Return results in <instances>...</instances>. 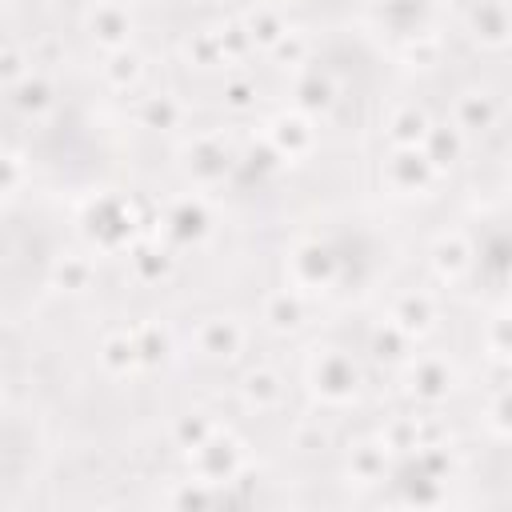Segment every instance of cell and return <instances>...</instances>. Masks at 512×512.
Instances as JSON below:
<instances>
[{"label": "cell", "mask_w": 512, "mask_h": 512, "mask_svg": "<svg viewBox=\"0 0 512 512\" xmlns=\"http://www.w3.org/2000/svg\"><path fill=\"white\" fill-rule=\"evenodd\" d=\"M188 464H192V476L212 484V488H228L236 480V472H244V444L232 436V432H212L200 448L188 452Z\"/></svg>", "instance_id": "obj_3"}, {"label": "cell", "mask_w": 512, "mask_h": 512, "mask_svg": "<svg viewBox=\"0 0 512 512\" xmlns=\"http://www.w3.org/2000/svg\"><path fill=\"white\" fill-rule=\"evenodd\" d=\"M404 460H408V472H412V476H428V480H440V484H448V480L456 476V456H452L448 440L420 444V448H412Z\"/></svg>", "instance_id": "obj_25"}, {"label": "cell", "mask_w": 512, "mask_h": 512, "mask_svg": "<svg viewBox=\"0 0 512 512\" xmlns=\"http://www.w3.org/2000/svg\"><path fill=\"white\" fill-rule=\"evenodd\" d=\"M132 344H136V364L140 368H160L172 356V332L164 324H156V320L136 324L132 328Z\"/></svg>", "instance_id": "obj_27"}, {"label": "cell", "mask_w": 512, "mask_h": 512, "mask_svg": "<svg viewBox=\"0 0 512 512\" xmlns=\"http://www.w3.org/2000/svg\"><path fill=\"white\" fill-rule=\"evenodd\" d=\"M28 64H32V60H28L24 48H16V44H0V88H12L20 76H28V72H32Z\"/></svg>", "instance_id": "obj_45"}, {"label": "cell", "mask_w": 512, "mask_h": 512, "mask_svg": "<svg viewBox=\"0 0 512 512\" xmlns=\"http://www.w3.org/2000/svg\"><path fill=\"white\" fill-rule=\"evenodd\" d=\"M168 504L180 508V512H200V508H212L216 504V488L204 484V480H176L172 492H168Z\"/></svg>", "instance_id": "obj_36"}, {"label": "cell", "mask_w": 512, "mask_h": 512, "mask_svg": "<svg viewBox=\"0 0 512 512\" xmlns=\"http://www.w3.org/2000/svg\"><path fill=\"white\" fill-rule=\"evenodd\" d=\"M388 472H392V452H388L380 440H360V444H352V452H348V480L372 488V484H380Z\"/></svg>", "instance_id": "obj_21"}, {"label": "cell", "mask_w": 512, "mask_h": 512, "mask_svg": "<svg viewBox=\"0 0 512 512\" xmlns=\"http://www.w3.org/2000/svg\"><path fill=\"white\" fill-rule=\"evenodd\" d=\"M100 364H104V372H112V376H128V372H136L140 364H136L132 332H108V336L100 340Z\"/></svg>", "instance_id": "obj_32"}, {"label": "cell", "mask_w": 512, "mask_h": 512, "mask_svg": "<svg viewBox=\"0 0 512 512\" xmlns=\"http://www.w3.org/2000/svg\"><path fill=\"white\" fill-rule=\"evenodd\" d=\"M0 4H4V0H0Z\"/></svg>", "instance_id": "obj_49"}, {"label": "cell", "mask_w": 512, "mask_h": 512, "mask_svg": "<svg viewBox=\"0 0 512 512\" xmlns=\"http://www.w3.org/2000/svg\"><path fill=\"white\" fill-rule=\"evenodd\" d=\"M244 164H248L256 176H272V172H280V168H284V156L268 144V136H256V140L244 148Z\"/></svg>", "instance_id": "obj_43"}, {"label": "cell", "mask_w": 512, "mask_h": 512, "mask_svg": "<svg viewBox=\"0 0 512 512\" xmlns=\"http://www.w3.org/2000/svg\"><path fill=\"white\" fill-rule=\"evenodd\" d=\"M240 396H244V404L248 408H256V412H272L280 400H284V376L276 372V368H248L244 372V380H240Z\"/></svg>", "instance_id": "obj_22"}, {"label": "cell", "mask_w": 512, "mask_h": 512, "mask_svg": "<svg viewBox=\"0 0 512 512\" xmlns=\"http://www.w3.org/2000/svg\"><path fill=\"white\" fill-rule=\"evenodd\" d=\"M484 428L496 440H508L512 436V392L508 388H492L488 392V400H484Z\"/></svg>", "instance_id": "obj_37"}, {"label": "cell", "mask_w": 512, "mask_h": 512, "mask_svg": "<svg viewBox=\"0 0 512 512\" xmlns=\"http://www.w3.org/2000/svg\"><path fill=\"white\" fill-rule=\"evenodd\" d=\"M92 260L88 256H80V252H68V256H60L56 264H52V288H60V292H88L92 288Z\"/></svg>", "instance_id": "obj_29"}, {"label": "cell", "mask_w": 512, "mask_h": 512, "mask_svg": "<svg viewBox=\"0 0 512 512\" xmlns=\"http://www.w3.org/2000/svg\"><path fill=\"white\" fill-rule=\"evenodd\" d=\"M184 56H188V64L200 68V72L224 68V52H220V40H216L212 28H196V32L188 36V44H184Z\"/></svg>", "instance_id": "obj_34"}, {"label": "cell", "mask_w": 512, "mask_h": 512, "mask_svg": "<svg viewBox=\"0 0 512 512\" xmlns=\"http://www.w3.org/2000/svg\"><path fill=\"white\" fill-rule=\"evenodd\" d=\"M452 388H456V372H452L448 360H440V356H416L408 364V392L420 404H440V400L452 396Z\"/></svg>", "instance_id": "obj_13"}, {"label": "cell", "mask_w": 512, "mask_h": 512, "mask_svg": "<svg viewBox=\"0 0 512 512\" xmlns=\"http://www.w3.org/2000/svg\"><path fill=\"white\" fill-rule=\"evenodd\" d=\"M124 252H128V272L140 284H160L176 268V248L168 240H160V236H136Z\"/></svg>", "instance_id": "obj_11"}, {"label": "cell", "mask_w": 512, "mask_h": 512, "mask_svg": "<svg viewBox=\"0 0 512 512\" xmlns=\"http://www.w3.org/2000/svg\"><path fill=\"white\" fill-rule=\"evenodd\" d=\"M484 352H488L492 364H508V360H512V320H508L504 308H500V312L488 320V328H484Z\"/></svg>", "instance_id": "obj_39"}, {"label": "cell", "mask_w": 512, "mask_h": 512, "mask_svg": "<svg viewBox=\"0 0 512 512\" xmlns=\"http://www.w3.org/2000/svg\"><path fill=\"white\" fill-rule=\"evenodd\" d=\"M264 136H268V144L284 156V164L304 160V156L316 148V124H312V116H304V112H296V108L276 112V116L264 124Z\"/></svg>", "instance_id": "obj_7"}, {"label": "cell", "mask_w": 512, "mask_h": 512, "mask_svg": "<svg viewBox=\"0 0 512 512\" xmlns=\"http://www.w3.org/2000/svg\"><path fill=\"white\" fill-rule=\"evenodd\" d=\"M240 348H244V324L236 316H208V320H200V328H196V352L204 360L224 364V360H236Z\"/></svg>", "instance_id": "obj_12"}, {"label": "cell", "mask_w": 512, "mask_h": 512, "mask_svg": "<svg viewBox=\"0 0 512 512\" xmlns=\"http://www.w3.org/2000/svg\"><path fill=\"white\" fill-rule=\"evenodd\" d=\"M20 176H24L20 156H16V152H8V148H0V196H8V192L20 184Z\"/></svg>", "instance_id": "obj_46"}, {"label": "cell", "mask_w": 512, "mask_h": 512, "mask_svg": "<svg viewBox=\"0 0 512 512\" xmlns=\"http://www.w3.org/2000/svg\"><path fill=\"white\" fill-rule=\"evenodd\" d=\"M240 24L248 28V40H252V48H272L284 32H288V20H284V12L280 8H272V4H252L244 16H240Z\"/></svg>", "instance_id": "obj_28"}, {"label": "cell", "mask_w": 512, "mask_h": 512, "mask_svg": "<svg viewBox=\"0 0 512 512\" xmlns=\"http://www.w3.org/2000/svg\"><path fill=\"white\" fill-rule=\"evenodd\" d=\"M232 164H236V156H232L228 140L216 136V132H204V136H196V140L184 148V172H188V180L200 184V188L220 184V180L232 172Z\"/></svg>", "instance_id": "obj_6"}, {"label": "cell", "mask_w": 512, "mask_h": 512, "mask_svg": "<svg viewBox=\"0 0 512 512\" xmlns=\"http://www.w3.org/2000/svg\"><path fill=\"white\" fill-rule=\"evenodd\" d=\"M180 120H184V108L172 92H148L136 104V124L148 132H172V128H180Z\"/></svg>", "instance_id": "obj_24"}, {"label": "cell", "mask_w": 512, "mask_h": 512, "mask_svg": "<svg viewBox=\"0 0 512 512\" xmlns=\"http://www.w3.org/2000/svg\"><path fill=\"white\" fill-rule=\"evenodd\" d=\"M444 488L448 484H440V480H428V476H404V500L408 504H416V508H428V504H440L444 500Z\"/></svg>", "instance_id": "obj_44"}, {"label": "cell", "mask_w": 512, "mask_h": 512, "mask_svg": "<svg viewBox=\"0 0 512 512\" xmlns=\"http://www.w3.org/2000/svg\"><path fill=\"white\" fill-rule=\"evenodd\" d=\"M336 80L328 72H300L296 84H292V108L304 112V116H324L336 108Z\"/></svg>", "instance_id": "obj_18"}, {"label": "cell", "mask_w": 512, "mask_h": 512, "mask_svg": "<svg viewBox=\"0 0 512 512\" xmlns=\"http://www.w3.org/2000/svg\"><path fill=\"white\" fill-rule=\"evenodd\" d=\"M80 232L96 252H124L140 236V208L124 192H96L80 208Z\"/></svg>", "instance_id": "obj_1"}, {"label": "cell", "mask_w": 512, "mask_h": 512, "mask_svg": "<svg viewBox=\"0 0 512 512\" xmlns=\"http://www.w3.org/2000/svg\"><path fill=\"white\" fill-rule=\"evenodd\" d=\"M428 260H432V272L452 284L472 268V244L464 232H440L428 248Z\"/></svg>", "instance_id": "obj_19"}, {"label": "cell", "mask_w": 512, "mask_h": 512, "mask_svg": "<svg viewBox=\"0 0 512 512\" xmlns=\"http://www.w3.org/2000/svg\"><path fill=\"white\" fill-rule=\"evenodd\" d=\"M420 416H392L380 432V444L392 452V456H408L416 444H420V432H416Z\"/></svg>", "instance_id": "obj_38"}, {"label": "cell", "mask_w": 512, "mask_h": 512, "mask_svg": "<svg viewBox=\"0 0 512 512\" xmlns=\"http://www.w3.org/2000/svg\"><path fill=\"white\" fill-rule=\"evenodd\" d=\"M212 432H216V424H212L208 412H184V416H176V424H172V444H176L180 452H192V448H200Z\"/></svg>", "instance_id": "obj_35"}, {"label": "cell", "mask_w": 512, "mask_h": 512, "mask_svg": "<svg viewBox=\"0 0 512 512\" xmlns=\"http://www.w3.org/2000/svg\"><path fill=\"white\" fill-rule=\"evenodd\" d=\"M308 384L324 404L340 408L360 392V364L344 348H324L308 368Z\"/></svg>", "instance_id": "obj_2"}, {"label": "cell", "mask_w": 512, "mask_h": 512, "mask_svg": "<svg viewBox=\"0 0 512 512\" xmlns=\"http://www.w3.org/2000/svg\"><path fill=\"white\" fill-rule=\"evenodd\" d=\"M416 432H420V444H436V440H444V428H440L436 420H420ZM420 444H416V448H420Z\"/></svg>", "instance_id": "obj_47"}, {"label": "cell", "mask_w": 512, "mask_h": 512, "mask_svg": "<svg viewBox=\"0 0 512 512\" xmlns=\"http://www.w3.org/2000/svg\"><path fill=\"white\" fill-rule=\"evenodd\" d=\"M260 4H272V8H280V12H284V8H292V4H300V0H260Z\"/></svg>", "instance_id": "obj_48"}, {"label": "cell", "mask_w": 512, "mask_h": 512, "mask_svg": "<svg viewBox=\"0 0 512 512\" xmlns=\"http://www.w3.org/2000/svg\"><path fill=\"white\" fill-rule=\"evenodd\" d=\"M100 76L108 88L116 92H132L144 76V56L128 44V48H116V52H104V64H100Z\"/></svg>", "instance_id": "obj_26"}, {"label": "cell", "mask_w": 512, "mask_h": 512, "mask_svg": "<svg viewBox=\"0 0 512 512\" xmlns=\"http://www.w3.org/2000/svg\"><path fill=\"white\" fill-rule=\"evenodd\" d=\"M380 20L396 36H408L424 28V0H380Z\"/></svg>", "instance_id": "obj_33"}, {"label": "cell", "mask_w": 512, "mask_h": 512, "mask_svg": "<svg viewBox=\"0 0 512 512\" xmlns=\"http://www.w3.org/2000/svg\"><path fill=\"white\" fill-rule=\"evenodd\" d=\"M464 28L472 36V44L488 48V52H504L512 40V16L504 0H476L464 16Z\"/></svg>", "instance_id": "obj_10"}, {"label": "cell", "mask_w": 512, "mask_h": 512, "mask_svg": "<svg viewBox=\"0 0 512 512\" xmlns=\"http://www.w3.org/2000/svg\"><path fill=\"white\" fill-rule=\"evenodd\" d=\"M132 32H136V16L128 4L120 0H100L92 12H88V36L96 48L104 52H116V48H128L132 44Z\"/></svg>", "instance_id": "obj_9"}, {"label": "cell", "mask_w": 512, "mask_h": 512, "mask_svg": "<svg viewBox=\"0 0 512 512\" xmlns=\"http://www.w3.org/2000/svg\"><path fill=\"white\" fill-rule=\"evenodd\" d=\"M212 32H216V40H220L224 64H232V60H244V56L252 52V40H248V28L240 24V16H236V20H224V24H216Z\"/></svg>", "instance_id": "obj_40"}, {"label": "cell", "mask_w": 512, "mask_h": 512, "mask_svg": "<svg viewBox=\"0 0 512 512\" xmlns=\"http://www.w3.org/2000/svg\"><path fill=\"white\" fill-rule=\"evenodd\" d=\"M440 36L424 24V28H416V32H408V36H400V44H396V52H400V60L404 64H412V68H428V64H436L440 60Z\"/></svg>", "instance_id": "obj_30"}, {"label": "cell", "mask_w": 512, "mask_h": 512, "mask_svg": "<svg viewBox=\"0 0 512 512\" xmlns=\"http://www.w3.org/2000/svg\"><path fill=\"white\" fill-rule=\"evenodd\" d=\"M4 92H8L12 112L24 116V120H40V116H48L52 104H56V84H52L44 72H28V76H20V80H16L12 88H4Z\"/></svg>", "instance_id": "obj_15"}, {"label": "cell", "mask_w": 512, "mask_h": 512, "mask_svg": "<svg viewBox=\"0 0 512 512\" xmlns=\"http://www.w3.org/2000/svg\"><path fill=\"white\" fill-rule=\"evenodd\" d=\"M408 348H412V340H408L392 320L376 324L372 336H368V352H372L380 364H404V360H408Z\"/></svg>", "instance_id": "obj_31"}, {"label": "cell", "mask_w": 512, "mask_h": 512, "mask_svg": "<svg viewBox=\"0 0 512 512\" xmlns=\"http://www.w3.org/2000/svg\"><path fill=\"white\" fill-rule=\"evenodd\" d=\"M340 276V256L324 240H300L288 252V280L300 292H328Z\"/></svg>", "instance_id": "obj_4"}, {"label": "cell", "mask_w": 512, "mask_h": 512, "mask_svg": "<svg viewBox=\"0 0 512 512\" xmlns=\"http://www.w3.org/2000/svg\"><path fill=\"white\" fill-rule=\"evenodd\" d=\"M496 120H500V100L488 88H464L452 104V124L464 136H484L496 128Z\"/></svg>", "instance_id": "obj_14"}, {"label": "cell", "mask_w": 512, "mask_h": 512, "mask_svg": "<svg viewBox=\"0 0 512 512\" xmlns=\"http://www.w3.org/2000/svg\"><path fill=\"white\" fill-rule=\"evenodd\" d=\"M264 324L272 332H296L304 320H308V300L300 288H276L264 296V308H260Z\"/></svg>", "instance_id": "obj_20"}, {"label": "cell", "mask_w": 512, "mask_h": 512, "mask_svg": "<svg viewBox=\"0 0 512 512\" xmlns=\"http://www.w3.org/2000/svg\"><path fill=\"white\" fill-rule=\"evenodd\" d=\"M428 124H432V116H428L420 104H400V108L388 112L384 132H388V144H392V148H420Z\"/></svg>", "instance_id": "obj_23"}, {"label": "cell", "mask_w": 512, "mask_h": 512, "mask_svg": "<svg viewBox=\"0 0 512 512\" xmlns=\"http://www.w3.org/2000/svg\"><path fill=\"white\" fill-rule=\"evenodd\" d=\"M308 52H312V44H308V36L296 32V28H288V32L268 48V56H272L280 68H300V64L308 60Z\"/></svg>", "instance_id": "obj_41"}, {"label": "cell", "mask_w": 512, "mask_h": 512, "mask_svg": "<svg viewBox=\"0 0 512 512\" xmlns=\"http://www.w3.org/2000/svg\"><path fill=\"white\" fill-rule=\"evenodd\" d=\"M384 184L400 196H420L436 184V168L424 160L420 148H392L384 160Z\"/></svg>", "instance_id": "obj_8"}, {"label": "cell", "mask_w": 512, "mask_h": 512, "mask_svg": "<svg viewBox=\"0 0 512 512\" xmlns=\"http://www.w3.org/2000/svg\"><path fill=\"white\" fill-rule=\"evenodd\" d=\"M388 320L408 336V340H424L432 328H436V300L428 292H404L396 296Z\"/></svg>", "instance_id": "obj_17"}, {"label": "cell", "mask_w": 512, "mask_h": 512, "mask_svg": "<svg viewBox=\"0 0 512 512\" xmlns=\"http://www.w3.org/2000/svg\"><path fill=\"white\" fill-rule=\"evenodd\" d=\"M212 232V212L200 196H176L172 204H164L160 220H156V236L168 240L172 248H192Z\"/></svg>", "instance_id": "obj_5"}, {"label": "cell", "mask_w": 512, "mask_h": 512, "mask_svg": "<svg viewBox=\"0 0 512 512\" xmlns=\"http://www.w3.org/2000/svg\"><path fill=\"white\" fill-rule=\"evenodd\" d=\"M220 100H224V108H228V112H248V108H256L260 88H256V80H252V76H228V80H224Z\"/></svg>", "instance_id": "obj_42"}, {"label": "cell", "mask_w": 512, "mask_h": 512, "mask_svg": "<svg viewBox=\"0 0 512 512\" xmlns=\"http://www.w3.org/2000/svg\"><path fill=\"white\" fill-rule=\"evenodd\" d=\"M464 148H468V136L456 124H428V132L420 140V152L436 168V176H444L448 168H456L464 160Z\"/></svg>", "instance_id": "obj_16"}]
</instances>
